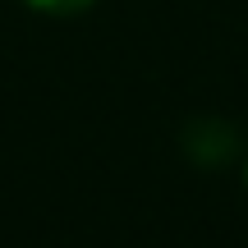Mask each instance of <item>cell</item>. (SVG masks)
I'll list each match as a JSON object with an SVG mask.
<instances>
[{
	"label": "cell",
	"mask_w": 248,
	"mask_h": 248,
	"mask_svg": "<svg viewBox=\"0 0 248 248\" xmlns=\"http://www.w3.org/2000/svg\"><path fill=\"white\" fill-rule=\"evenodd\" d=\"M23 5L42 9V14H83V9H92L97 0H23Z\"/></svg>",
	"instance_id": "obj_1"
}]
</instances>
